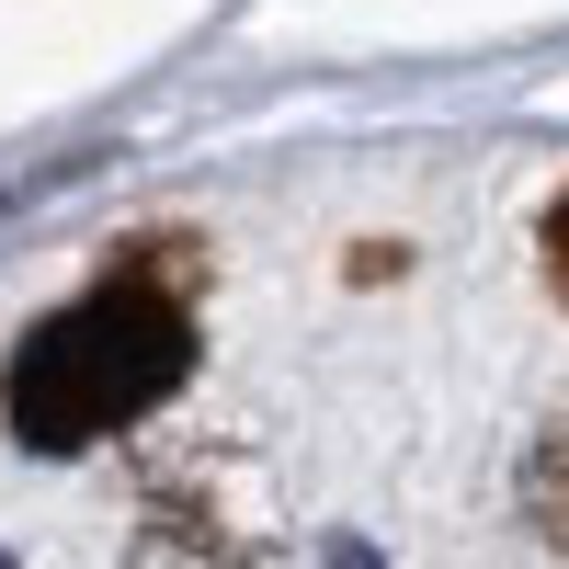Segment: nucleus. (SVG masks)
I'll return each instance as SVG.
<instances>
[{"label": "nucleus", "mask_w": 569, "mask_h": 569, "mask_svg": "<svg viewBox=\"0 0 569 569\" xmlns=\"http://www.w3.org/2000/svg\"><path fill=\"white\" fill-rule=\"evenodd\" d=\"M182 376H194V319H182V297L149 284V273H103L91 297H69L58 319L23 330L12 433L34 456H80V445L126 433V421H149Z\"/></svg>", "instance_id": "nucleus-1"}, {"label": "nucleus", "mask_w": 569, "mask_h": 569, "mask_svg": "<svg viewBox=\"0 0 569 569\" xmlns=\"http://www.w3.org/2000/svg\"><path fill=\"white\" fill-rule=\"evenodd\" d=\"M525 512H536V536L547 547H569V421L536 445V467H525Z\"/></svg>", "instance_id": "nucleus-2"}, {"label": "nucleus", "mask_w": 569, "mask_h": 569, "mask_svg": "<svg viewBox=\"0 0 569 569\" xmlns=\"http://www.w3.org/2000/svg\"><path fill=\"white\" fill-rule=\"evenodd\" d=\"M547 284H558V308H569V194L547 206Z\"/></svg>", "instance_id": "nucleus-3"}]
</instances>
